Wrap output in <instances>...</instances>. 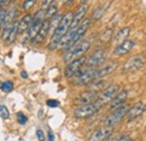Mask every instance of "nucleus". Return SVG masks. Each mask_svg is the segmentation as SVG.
<instances>
[{"label": "nucleus", "mask_w": 146, "mask_h": 141, "mask_svg": "<svg viewBox=\"0 0 146 141\" xmlns=\"http://www.w3.org/2000/svg\"><path fill=\"white\" fill-rule=\"evenodd\" d=\"M16 118H17V122H18L19 124H21V125L26 124L27 123V121H28V118H27L23 112H18Z\"/></svg>", "instance_id": "2f4dec72"}, {"label": "nucleus", "mask_w": 146, "mask_h": 141, "mask_svg": "<svg viewBox=\"0 0 146 141\" xmlns=\"http://www.w3.org/2000/svg\"><path fill=\"white\" fill-rule=\"evenodd\" d=\"M73 14L72 11H69L66 14L63 15V17L61 19L60 24L57 25V27L54 29L52 37L50 39V44H48V48L50 49H55L57 48L58 46V43L60 40L62 39V37L65 35L69 29L71 28V24H72V19H73Z\"/></svg>", "instance_id": "f257e3e1"}, {"label": "nucleus", "mask_w": 146, "mask_h": 141, "mask_svg": "<svg viewBox=\"0 0 146 141\" xmlns=\"http://www.w3.org/2000/svg\"><path fill=\"white\" fill-rule=\"evenodd\" d=\"M80 1H81V3H86L88 0H80Z\"/></svg>", "instance_id": "ea45409f"}, {"label": "nucleus", "mask_w": 146, "mask_h": 141, "mask_svg": "<svg viewBox=\"0 0 146 141\" xmlns=\"http://www.w3.org/2000/svg\"><path fill=\"white\" fill-rule=\"evenodd\" d=\"M14 25H15V21L11 22V24H7V25H5V27L2 28V30H1V33H0V38H1V40L7 42L8 37H9L10 33H11V30H13Z\"/></svg>", "instance_id": "5701e85b"}, {"label": "nucleus", "mask_w": 146, "mask_h": 141, "mask_svg": "<svg viewBox=\"0 0 146 141\" xmlns=\"http://www.w3.org/2000/svg\"><path fill=\"white\" fill-rule=\"evenodd\" d=\"M118 67V63L112 62V63H108L105 64L100 67H97V72H96V80L97 78H102L105 76H108L111 73H113Z\"/></svg>", "instance_id": "f3484780"}, {"label": "nucleus", "mask_w": 146, "mask_h": 141, "mask_svg": "<svg viewBox=\"0 0 146 141\" xmlns=\"http://www.w3.org/2000/svg\"><path fill=\"white\" fill-rule=\"evenodd\" d=\"M60 1H62V2H64V3H65V2H66V1H69V0H60Z\"/></svg>", "instance_id": "a19ab883"}, {"label": "nucleus", "mask_w": 146, "mask_h": 141, "mask_svg": "<svg viewBox=\"0 0 146 141\" xmlns=\"http://www.w3.org/2000/svg\"><path fill=\"white\" fill-rule=\"evenodd\" d=\"M134 46H135V42H134V40H131V39H126L125 42H123L121 44L117 45V46L113 48L112 54L116 55V56H124V55H127V54H129L133 51Z\"/></svg>", "instance_id": "2eb2a0df"}, {"label": "nucleus", "mask_w": 146, "mask_h": 141, "mask_svg": "<svg viewBox=\"0 0 146 141\" xmlns=\"http://www.w3.org/2000/svg\"><path fill=\"white\" fill-rule=\"evenodd\" d=\"M112 33H113V30H112L111 28H107V29L101 34L100 38H99L100 44H107V43H109V40L111 39V37H112Z\"/></svg>", "instance_id": "b1692460"}, {"label": "nucleus", "mask_w": 146, "mask_h": 141, "mask_svg": "<svg viewBox=\"0 0 146 141\" xmlns=\"http://www.w3.org/2000/svg\"><path fill=\"white\" fill-rule=\"evenodd\" d=\"M16 16V9L15 8H11L7 11V16H6V25L7 24H11L14 22V18Z\"/></svg>", "instance_id": "cd10ccee"}, {"label": "nucleus", "mask_w": 146, "mask_h": 141, "mask_svg": "<svg viewBox=\"0 0 146 141\" xmlns=\"http://www.w3.org/2000/svg\"><path fill=\"white\" fill-rule=\"evenodd\" d=\"M18 35V21H15V25H14V27H13V30H11V33H10V35L8 37V39H7V44H13L15 40H16V37Z\"/></svg>", "instance_id": "393cba45"}, {"label": "nucleus", "mask_w": 146, "mask_h": 141, "mask_svg": "<svg viewBox=\"0 0 146 141\" xmlns=\"http://www.w3.org/2000/svg\"><path fill=\"white\" fill-rule=\"evenodd\" d=\"M45 19V10L44 9H39L37 10L36 13L33 15V20H32V24L27 30V36L29 39H34L35 36L37 35L40 26H42V22L44 21Z\"/></svg>", "instance_id": "6e6552de"}, {"label": "nucleus", "mask_w": 146, "mask_h": 141, "mask_svg": "<svg viewBox=\"0 0 146 141\" xmlns=\"http://www.w3.org/2000/svg\"><path fill=\"white\" fill-rule=\"evenodd\" d=\"M109 6H110V1H107V2L101 3L100 6H98L96 8V10L93 11V14H92V17H91L92 20H99L100 18L104 16V14L106 13V10L108 9Z\"/></svg>", "instance_id": "4be33fe9"}, {"label": "nucleus", "mask_w": 146, "mask_h": 141, "mask_svg": "<svg viewBox=\"0 0 146 141\" xmlns=\"http://www.w3.org/2000/svg\"><path fill=\"white\" fill-rule=\"evenodd\" d=\"M90 47H91V43L89 40H87V39L81 40L80 43L73 45L70 48H68L64 52V54H63L62 59H63V62L65 64H69V63H71L74 59H76L79 57H82L84 54L90 49Z\"/></svg>", "instance_id": "f03ea898"}, {"label": "nucleus", "mask_w": 146, "mask_h": 141, "mask_svg": "<svg viewBox=\"0 0 146 141\" xmlns=\"http://www.w3.org/2000/svg\"><path fill=\"white\" fill-rule=\"evenodd\" d=\"M0 88L3 91V92H10L14 90V83L11 81H5L3 83H1Z\"/></svg>", "instance_id": "c85d7f7f"}, {"label": "nucleus", "mask_w": 146, "mask_h": 141, "mask_svg": "<svg viewBox=\"0 0 146 141\" xmlns=\"http://www.w3.org/2000/svg\"><path fill=\"white\" fill-rule=\"evenodd\" d=\"M129 110V106L127 104L123 105L121 107L111 111V113L106 117V119L104 120V125L105 127H111L113 128L116 124H118L125 117H127V112Z\"/></svg>", "instance_id": "39448f33"}, {"label": "nucleus", "mask_w": 146, "mask_h": 141, "mask_svg": "<svg viewBox=\"0 0 146 141\" xmlns=\"http://www.w3.org/2000/svg\"><path fill=\"white\" fill-rule=\"evenodd\" d=\"M33 20V15L26 14L24 17L18 21V34H23L24 32H27Z\"/></svg>", "instance_id": "412c9836"}, {"label": "nucleus", "mask_w": 146, "mask_h": 141, "mask_svg": "<svg viewBox=\"0 0 146 141\" xmlns=\"http://www.w3.org/2000/svg\"><path fill=\"white\" fill-rule=\"evenodd\" d=\"M127 99H128L127 88H124L123 91H119L118 94L108 103V109H109V111H115V110L121 107L123 105H125Z\"/></svg>", "instance_id": "f8f14e48"}, {"label": "nucleus", "mask_w": 146, "mask_h": 141, "mask_svg": "<svg viewBox=\"0 0 146 141\" xmlns=\"http://www.w3.org/2000/svg\"><path fill=\"white\" fill-rule=\"evenodd\" d=\"M51 30V19H44V21L42 22V26L37 33V35L35 36L34 39H32V44L37 45V44H40L45 40V38L47 37L48 33Z\"/></svg>", "instance_id": "ddd939ff"}, {"label": "nucleus", "mask_w": 146, "mask_h": 141, "mask_svg": "<svg viewBox=\"0 0 146 141\" xmlns=\"http://www.w3.org/2000/svg\"><path fill=\"white\" fill-rule=\"evenodd\" d=\"M146 64V56L143 54L134 55L129 59L126 61V63L123 66V73H131L141 70L144 67Z\"/></svg>", "instance_id": "423d86ee"}, {"label": "nucleus", "mask_w": 146, "mask_h": 141, "mask_svg": "<svg viewBox=\"0 0 146 141\" xmlns=\"http://www.w3.org/2000/svg\"><path fill=\"white\" fill-rule=\"evenodd\" d=\"M36 1L37 0H24L23 6H21L23 10H25V11H29V10L33 9V7L35 6Z\"/></svg>", "instance_id": "bb28decb"}, {"label": "nucleus", "mask_w": 146, "mask_h": 141, "mask_svg": "<svg viewBox=\"0 0 146 141\" xmlns=\"http://www.w3.org/2000/svg\"><path fill=\"white\" fill-rule=\"evenodd\" d=\"M109 86V82L105 78H97L94 80L93 82H91L89 85H88V90H91V91H96V92H102L106 88Z\"/></svg>", "instance_id": "aec40b11"}, {"label": "nucleus", "mask_w": 146, "mask_h": 141, "mask_svg": "<svg viewBox=\"0 0 146 141\" xmlns=\"http://www.w3.org/2000/svg\"><path fill=\"white\" fill-rule=\"evenodd\" d=\"M20 76H21V77H24V78H27V73H26L25 70H23V72L20 73Z\"/></svg>", "instance_id": "e433bc0d"}, {"label": "nucleus", "mask_w": 146, "mask_h": 141, "mask_svg": "<svg viewBox=\"0 0 146 141\" xmlns=\"http://www.w3.org/2000/svg\"><path fill=\"white\" fill-rule=\"evenodd\" d=\"M36 137L38 141H45V134H44V132L40 129H37L36 130Z\"/></svg>", "instance_id": "72a5a7b5"}, {"label": "nucleus", "mask_w": 146, "mask_h": 141, "mask_svg": "<svg viewBox=\"0 0 146 141\" xmlns=\"http://www.w3.org/2000/svg\"><path fill=\"white\" fill-rule=\"evenodd\" d=\"M88 5L86 3H81L76 10V13L73 15V19H72V24H71V28H76L83 20H84V16L87 15L88 13Z\"/></svg>", "instance_id": "dca6fc26"}, {"label": "nucleus", "mask_w": 146, "mask_h": 141, "mask_svg": "<svg viewBox=\"0 0 146 141\" xmlns=\"http://www.w3.org/2000/svg\"><path fill=\"white\" fill-rule=\"evenodd\" d=\"M104 103L100 101V100H97L94 101L93 103L90 104H87V105H81V106H76L75 110H74V117L78 118V119H88V118H91L94 114H97L102 107H104Z\"/></svg>", "instance_id": "7ed1b4c3"}, {"label": "nucleus", "mask_w": 146, "mask_h": 141, "mask_svg": "<svg viewBox=\"0 0 146 141\" xmlns=\"http://www.w3.org/2000/svg\"><path fill=\"white\" fill-rule=\"evenodd\" d=\"M57 14V5L53 3L45 10V19H52Z\"/></svg>", "instance_id": "a878e982"}, {"label": "nucleus", "mask_w": 146, "mask_h": 141, "mask_svg": "<svg viewBox=\"0 0 146 141\" xmlns=\"http://www.w3.org/2000/svg\"><path fill=\"white\" fill-rule=\"evenodd\" d=\"M6 1H7V0H0V9H2V8H1V6H2V5L6 2Z\"/></svg>", "instance_id": "58836bf2"}, {"label": "nucleus", "mask_w": 146, "mask_h": 141, "mask_svg": "<svg viewBox=\"0 0 146 141\" xmlns=\"http://www.w3.org/2000/svg\"><path fill=\"white\" fill-rule=\"evenodd\" d=\"M145 111V105L142 103V102H137L136 104L129 107L127 112V118L129 121H134V120H137L138 118H141L143 115Z\"/></svg>", "instance_id": "a211bd4d"}, {"label": "nucleus", "mask_w": 146, "mask_h": 141, "mask_svg": "<svg viewBox=\"0 0 146 141\" xmlns=\"http://www.w3.org/2000/svg\"><path fill=\"white\" fill-rule=\"evenodd\" d=\"M0 117H1V119H3V120H7V119L10 118V113H9L8 107L6 105H3V104L0 105Z\"/></svg>", "instance_id": "c756f323"}, {"label": "nucleus", "mask_w": 146, "mask_h": 141, "mask_svg": "<svg viewBox=\"0 0 146 141\" xmlns=\"http://www.w3.org/2000/svg\"><path fill=\"white\" fill-rule=\"evenodd\" d=\"M116 140H117V138H112V136H111V137H109L108 139H106L105 141H116Z\"/></svg>", "instance_id": "4c0bfd02"}, {"label": "nucleus", "mask_w": 146, "mask_h": 141, "mask_svg": "<svg viewBox=\"0 0 146 141\" xmlns=\"http://www.w3.org/2000/svg\"><path fill=\"white\" fill-rule=\"evenodd\" d=\"M112 132H113V128L102 125L92 132L90 137L88 138V141H105L112 136Z\"/></svg>", "instance_id": "9b49d317"}, {"label": "nucleus", "mask_w": 146, "mask_h": 141, "mask_svg": "<svg viewBox=\"0 0 146 141\" xmlns=\"http://www.w3.org/2000/svg\"><path fill=\"white\" fill-rule=\"evenodd\" d=\"M53 2H54V0H42V3H40V9H44V10H46L50 6H52L53 5Z\"/></svg>", "instance_id": "473e14b6"}, {"label": "nucleus", "mask_w": 146, "mask_h": 141, "mask_svg": "<svg viewBox=\"0 0 146 141\" xmlns=\"http://www.w3.org/2000/svg\"><path fill=\"white\" fill-rule=\"evenodd\" d=\"M118 92H119V85L111 84V85H109L108 88H106L99 94L98 100H100L104 104H107V103H109L110 101L118 94Z\"/></svg>", "instance_id": "4468645a"}, {"label": "nucleus", "mask_w": 146, "mask_h": 141, "mask_svg": "<svg viewBox=\"0 0 146 141\" xmlns=\"http://www.w3.org/2000/svg\"><path fill=\"white\" fill-rule=\"evenodd\" d=\"M47 141H55V137H54V133L51 129L47 130Z\"/></svg>", "instance_id": "c9c22d12"}, {"label": "nucleus", "mask_w": 146, "mask_h": 141, "mask_svg": "<svg viewBox=\"0 0 146 141\" xmlns=\"http://www.w3.org/2000/svg\"><path fill=\"white\" fill-rule=\"evenodd\" d=\"M106 61H107V52L105 49H102V48H99L96 52H93L89 56V58H87V66H89V67H99Z\"/></svg>", "instance_id": "1a4fd4ad"}, {"label": "nucleus", "mask_w": 146, "mask_h": 141, "mask_svg": "<svg viewBox=\"0 0 146 141\" xmlns=\"http://www.w3.org/2000/svg\"><path fill=\"white\" fill-rule=\"evenodd\" d=\"M6 16H7V10H5L3 8L0 9V33L6 25Z\"/></svg>", "instance_id": "7c9ffc66"}, {"label": "nucleus", "mask_w": 146, "mask_h": 141, "mask_svg": "<svg viewBox=\"0 0 146 141\" xmlns=\"http://www.w3.org/2000/svg\"><path fill=\"white\" fill-rule=\"evenodd\" d=\"M87 64V58L84 56L79 57L76 59L72 61L71 63L66 64L65 69H64V76L69 80H72L73 77L76 76V74L82 70V67Z\"/></svg>", "instance_id": "0eeeda50"}, {"label": "nucleus", "mask_w": 146, "mask_h": 141, "mask_svg": "<svg viewBox=\"0 0 146 141\" xmlns=\"http://www.w3.org/2000/svg\"><path fill=\"white\" fill-rule=\"evenodd\" d=\"M46 104L50 106V107H56V106H58L60 102H58V101H56V100H47Z\"/></svg>", "instance_id": "f704fd0d"}, {"label": "nucleus", "mask_w": 146, "mask_h": 141, "mask_svg": "<svg viewBox=\"0 0 146 141\" xmlns=\"http://www.w3.org/2000/svg\"><path fill=\"white\" fill-rule=\"evenodd\" d=\"M129 34H130V27L125 26V27L120 28V29L117 32V34L115 35V37H113L112 44H113L115 46H117V45L121 44L123 42H125L126 39H128L127 37L129 36Z\"/></svg>", "instance_id": "6ab92c4d"}, {"label": "nucleus", "mask_w": 146, "mask_h": 141, "mask_svg": "<svg viewBox=\"0 0 146 141\" xmlns=\"http://www.w3.org/2000/svg\"><path fill=\"white\" fill-rule=\"evenodd\" d=\"M99 98V93L96 92V91H91V90H87L82 93L79 94V96L75 99L74 103L78 106L81 105H87V104H90L93 103L94 101H97Z\"/></svg>", "instance_id": "9d476101"}, {"label": "nucleus", "mask_w": 146, "mask_h": 141, "mask_svg": "<svg viewBox=\"0 0 146 141\" xmlns=\"http://www.w3.org/2000/svg\"><path fill=\"white\" fill-rule=\"evenodd\" d=\"M96 72L97 67L87 66V69H82L76 74V76L72 78V84L78 86H88L96 80Z\"/></svg>", "instance_id": "20e7f679"}]
</instances>
